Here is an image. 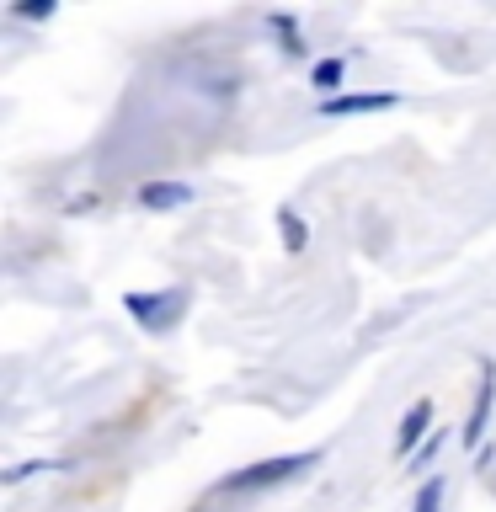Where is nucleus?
<instances>
[{
    "label": "nucleus",
    "mask_w": 496,
    "mask_h": 512,
    "mask_svg": "<svg viewBox=\"0 0 496 512\" xmlns=\"http://www.w3.org/2000/svg\"><path fill=\"white\" fill-rule=\"evenodd\" d=\"M342 75H347V64H342V59H320L310 80H315L320 91H336V80H342Z\"/></svg>",
    "instance_id": "nucleus-8"
},
{
    "label": "nucleus",
    "mask_w": 496,
    "mask_h": 512,
    "mask_svg": "<svg viewBox=\"0 0 496 512\" xmlns=\"http://www.w3.org/2000/svg\"><path fill=\"white\" fill-rule=\"evenodd\" d=\"M491 400H496V368L486 363V374H480V400H475V416L464 422V443H480V432H486V416H491Z\"/></svg>",
    "instance_id": "nucleus-5"
},
{
    "label": "nucleus",
    "mask_w": 496,
    "mask_h": 512,
    "mask_svg": "<svg viewBox=\"0 0 496 512\" xmlns=\"http://www.w3.org/2000/svg\"><path fill=\"white\" fill-rule=\"evenodd\" d=\"M395 102H400L395 91H363V96H326L320 112H326V118H358V112H384Z\"/></svg>",
    "instance_id": "nucleus-2"
},
{
    "label": "nucleus",
    "mask_w": 496,
    "mask_h": 512,
    "mask_svg": "<svg viewBox=\"0 0 496 512\" xmlns=\"http://www.w3.org/2000/svg\"><path fill=\"white\" fill-rule=\"evenodd\" d=\"M278 235H283V251L299 256L304 246H310V230H304V219L294 214V208H278Z\"/></svg>",
    "instance_id": "nucleus-6"
},
{
    "label": "nucleus",
    "mask_w": 496,
    "mask_h": 512,
    "mask_svg": "<svg viewBox=\"0 0 496 512\" xmlns=\"http://www.w3.org/2000/svg\"><path fill=\"white\" fill-rule=\"evenodd\" d=\"M155 299L160 294H128V315H134V320H144V326H160V310H155ZM171 299V294H166ZM176 299H182V294H176ZM166 304V310H182V304Z\"/></svg>",
    "instance_id": "nucleus-7"
},
{
    "label": "nucleus",
    "mask_w": 496,
    "mask_h": 512,
    "mask_svg": "<svg viewBox=\"0 0 496 512\" xmlns=\"http://www.w3.org/2000/svg\"><path fill=\"white\" fill-rule=\"evenodd\" d=\"M139 203L144 208H187L192 203V187L187 182H144L139 187Z\"/></svg>",
    "instance_id": "nucleus-4"
},
{
    "label": "nucleus",
    "mask_w": 496,
    "mask_h": 512,
    "mask_svg": "<svg viewBox=\"0 0 496 512\" xmlns=\"http://www.w3.org/2000/svg\"><path fill=\"white\" fill-rule=\"evenodd\" d=\"M438 448H443V432H432V438H427V443H422V448H416V454H411V470H427V464L438 459Z\"/></svg>",
    "instance_id": "nucleus-10"
},
{
    "label": "nucleus",
    "mask_w": 496,
    "mask_h": 512,
    "mask_svg": "<svg viewBox=\"0 0 496 512\" xmlns=\"http://www.w3.org/2000/svg\"><path fill=\"white\" fill-rule=\"evenodd\" d=\"M16 16H54V0H43V6L38 0H32V6H16Z\"/></svg>",
    "instance_id": "nucleus-12"
},
{
    "label": "nucleus",
    "mask_w": 496,
    "mask_h": 512,
    "mask_svg": "<svg viewBox=\"0 0 496 512\" xmlns=\"http://www.w3.org/2000/svg\"><path fill=\"white\" fill-rule=\"evenodd\" d=\"M320 454H288V459H267V464H251V470H240V475H230L224 480V491H262V486H278V480H294V475H304L315 464Z\"/></svg>",
    "instance_id": "nucleus-1"
},
{
    "label": "nucleus",
    "mask_w": 496,
    "mask_h": 512,
    "mask_svg": "<svg viewBox=\"0 0 496 512\" xmlns=\"http://www.w3.org/2000/svg\"><path fill=\"white\" fill-rule=\"evenodd\" d=\"M38 470H54V464H38V459H32V464H16V470H6V486H16V480L38 475Z\"/></svg>",
    "instance_id": "nucleus-11"
},
{
    "label": "nucleus",
    "mask_w": 496,
    "mask_h": 512,
    "mask_svg": "<svg viewBox=\"0 0 496 512\" xmlns=\"http://www.w3.org/2000/svg\"><path fill=\"white\" fill-rule=\"evenodd\" d=\"M432 427V400H416V406L406 411V416H400V432H395V448H400V454H416V448H422V432Z\"/></svg>",
    "instance_id": "nucleus-3"
},
{
    "label": "nucleus",
    "mask_w": 496,
    "mask_h": 512,
    "mask_svg": "<svg viewBox=\"0 0 496 512\" xmlns=\"http://www.w3.org/2000/svg\"><path fill=\"white\" fill-rule=\"evenodd\" d=\"M438 507H443V480H438V475H432V480H427V486H422V491H416V507H411V512H438Z\"/></svg>",
    "instance_id": "nucleus-9"
}]
</instances>
